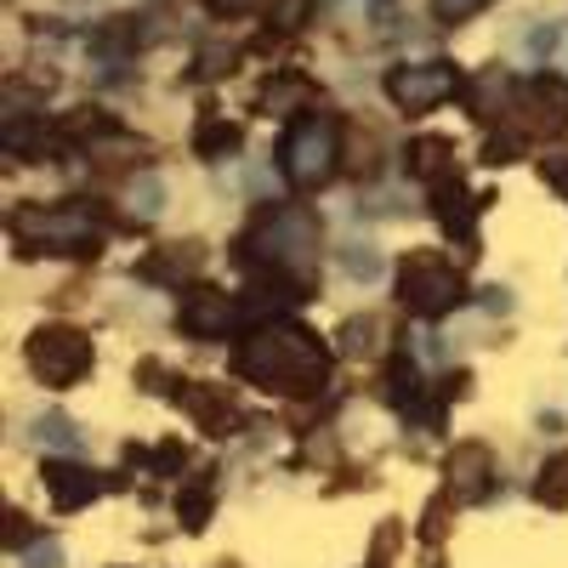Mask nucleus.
<instances>
[{
	"label": "nucleus",
	"instance_id": "obj_4",
	"mask_svg": "<svg viewBox=\"0 0 568 568\" xmlns=\"http://www.w3.org/2000/svg\"><path fill=\"white\" fill-rule=\"evenodd\" d=\"M387 98L398 103V109H409V114H420V109H438L444 98H455V63H398L393 74H387Z\"/></svg>",
	"mask_w": 568,
	"mask_h": 568
},
{
	"label": "nucleus",
	"instance_id": "obj_21",
	"mask_svg": "<svg viewBox=\"0 0 568 568\" xmlns=\"http://www.w3.org/2000/svg\"><path fill=\"white\" fill-rule=\"evenodd\" d=\"M216 12H251V7H262V0H211Z\"/></svg>",
	"mask_w": 568,
	"mask_h": 568
},
{
	"label": "nucleus",
	"instance_id": "obj_18",
	"mask_svg": "<svg viewBox=\"0 0 568 568\" xmlns=\"http://www.w3.org/2000/svg\"><path fill=\"white\" fill-rule=\"evenodd\" d=\"M489 0H433V12L444 18V23H460V18H471V12H484Z\"/></svg>",
	"mask_w": 568,
	"mask_h": 568
},
{
	"label": "nucleus",
	"instance_id": "obj_10",
	"mask_svg": "<svg viewBox=\"0 0 568 568\" xmlns=\"http://www.w3.org/2000/svg\"><path fill=\"white\" fill-rule=\"evenodd\" d=\"M45 489H52L58 506H80V500L98 495V478L80 471V466H52V471H45Z\"/></svg>",
	"mask_w": 568,
	"mask_h": 568
},
{
	"label": "nucleus",
	"instance_id": "obj_19",
	"mask_svg": "<svg viewBox=\"0 0 568 568\" xmlns=\"http://www.w3.org/2000/svg\"><path fill=\"white\" fill-rule=\"evenodd\" d=\"M23 568H63V546H58V540H45V546H34V551L23 557Z\"/></svg>",
	"mask_w": 568,
	"mask_h": 568
},
{
	"label": "nucleus",
	"instance_id": "obj_16",
	"mask_svg": "<svg viewBox=\"0 0 568 568\" xmlns=\"http://www.w3.org/2000/svg\"><path fill=\"white\" fill-rule=\"evenodd\" d=\"M557 40H562V29H557V23H540V29L524 34V52H529V58H551Z\"/></svg>",
	"mask_w": 568,
	"mask_h": 568
},
{
	"label": "nucleus",
	"instance_id": "obj_3",
	"mask_svg": "<svg viewBox=\"0 0 568 568\" xmlns=\"http://www.w3.org/2000/svg\"><path fill=\"white\" fill-rule=\"evenodd\" d=\"M404 302L415 307V313H444V307H455L460 302V273L438 256V251H420V256H409L404 262Z\"/></svg>",
	"mask_w": 568,
	"mask_h": 568
},
{
	"label": "nucleus",
	"instance_id": "obj_5",
	"mask_svg": "<svg viewBox=\"0 0 568 568\" xmlns=\"http://www.w3.org/2000/svg\"><path fill=\"white\" fill-rule=\"evenodd\" d=\"M29 364L45 375L52 387H69V382H80V375L91 369V342L80 336V329H40L34 336V347H29Z\"/></svg>",
	"mask_w": 568,
	"mask_h": 568
},
{
	"label": "nucleus",
	"instance_id": "obj_9",
	"mask_svg": "<svg viewBox=\"0 0 568 568\" xmlns=\"http://www.w3.org/2000/svg\"><path fill=\"white\" fill-rule=\"evenodd\" d=\"M227 318H233V302L216 296V291H200L194 302L182 307V329H187V336H222Z\"/></svg>",
	"mask_w": 568,
	"mask_h": 568
},
{
	"label": "nucleus",
	"instance_id": "obj_1",
	"mask_svg": "<svg viewBox=\"0 0 568 568\" xmlns=\"http://www.w3.org/2000/svg\"><path fill=\"white\" fill-rule=\"evenodd\" d=\"M240 369L251 375V382H262V387H278V393H307V387H318V382H324V347L307 336V329L278 324V329H262L256 342H245Z\"/></svg>",
	"mask_w": 568,
	"mask_h": 568
},
{
	"label": "nucleus",
	"instance_id": "obj_6",
	"mask_svg": "<svg viewBox=\"0 0 568 568\" xmlns=\"http://www.w3.org/2000/svg\"><path fill=\"white\" fill-rule=\"evenodd\" d=\"M18 240H40L45 251H80L85 240H98L85 211L63 205V211H23L18 216Z\"/></svg>",
	"mask_w": 568,
	"mask_h": 568
},
{
	"label": "nucleus",
	"instance_id": "obj_13",
	"mask_svg": "<svg viewBox=\"0 0 568 568\" xmlns=\"http://www.w3.org/2000/svg\"><path fill=\"white\" fill-rule=\"evenodd\" d=\"M409 165H415V176H444L449 171V142H438V136H420L415 149H409Z\"/></svg>",
	"mask_w": 568,
	"mask_h": 568
},
{
	"label": "nucleus",
	"instance_id": "obj_8",
	"mask_svg": "<svg viewBox=\"0 0 568 568\" xmlns=\"http://www.w3.org/2000/svg\"><path fill=\"white\" fill-rule=\"evenodd\" d=\"M517 109H524L529 125L557 131V125H568V85L562 80H529L524 91H517Z\"/></svg>",
	"mask_w": 568,
	"mask_h": 568
},
{
	"label": "nucleus",
	"instance_id": "obj_20",
	"mask_svg": "<svg viewBox=\"0 0 568 568\" xmlns=\"http://www.w3.org/2000/svg\"><path fill=\"white\" fill-rule=\"evenodd\" d=\"M546 182L557 194H568V154H546Z\"/></svg>",
	"mask_w": 568,
	"mask_h": 568
},
{
	"label": "nucleus",
	"instance_id": "obj_17",
	"mask_svg": "<svg viewBox=\"0 0 568 568\" xmlns=\"http://www.w3.org/2000/svg\"><path fill=\"white\" fill-rule=\"evenodd\" d=\"M233 142H240V131H233V125H222V120H211V125L200 131V149H205V154H216V149H233Z\"/></svg>",
	"mask_w": 568,
	"mask_h": 568
},
{
	"label": "nucleus",
	"instance_id": "obj_14",
	"mask_svg": "<svg viewBox=\"0 0 568 568\" xmlns=\"http://www.w3.org/2000/svg\"><path fill=\"white\" fill-rule=\"evenodd\" d=\"M131 211H136V216H160V211H165V182H160L154 171H142V176L131 182Z\"/></svg>",
	"mask_w": 568,
	"mask_h": 568
},
{
	"label": "nucleus",
	"instance_id": "obj_7",
	"mask_svg": "<svg viewBox=\"0 0 568 568\" xmlns=\"http://www.w3.org/2000/svg\"><path fill=\"white\" fill-rule=\"evenodd\" d=\"M313 216H302V211H278L267 227H262V245H267V256H278V262H307V251H313Z\"/></svg>",
	"mask_w": 568,
	"mask_h": 568
},
{
	"label": "nucleus",
	"instance_id": "obj_15",
	"mask_svg": "<svg viewBox=\"0 0 568 568\" xmlns=\"http://www.w3.org/2000/svg\"><path fill=\"white\" fill-rule=\"evenodd\" d=\"M342 267H347V278H358V284H375L387 262H382V251H375V245H347Z\"/></svg>",
	"mask_w": 568,
	"mask_h": 568
},
{
	"label": "nucleus",
	"instance_id": "obj_2",
	"mask_svg": "<svg viewBox=\"0 0 568 568\" xmlns=\"http://www.w3.org/2000/svg\"><path fill=\"white\" fill-rule=\"evenodd\" d=\"M336 142H342V125L329 114H302L291 131H284V176H291L296 187H318L329 182V171H336Z\"/></svg>",
	"mask_w": 568,
	"mask_h": 568
},
{
	"label": "nucleus",
	"instance_id": "obj_11",
	"mask_svg": "<svg viewBox=\"0 0 568 568\" xmlns=\"http://www.w3.org/2000/svg\"><path fill=\"white\" fill-rule=\"evenodd\" d=\"M34 444L63 449V455H80V433H74L69 415H40V420H34Z\"/></svg>",
	"mask_w": 568,
	"mask_h": 568
},
{
	"label": "nucleus",
	"instance_id": "obj_12",
	"mask_svg": "<svg viewBox=\"0 0 568 568\" xmlns=\"http://www.w3.org/2000/svg\"><path fill=\"white\" fill-rule=\"evenodd\" d=\"M471 114H478V120H500V109H506V80L489 69V74H478V85H471Z\"/></svg>",
	"mask_w": 568,
	"mask_h": 568
}]
</instances>
